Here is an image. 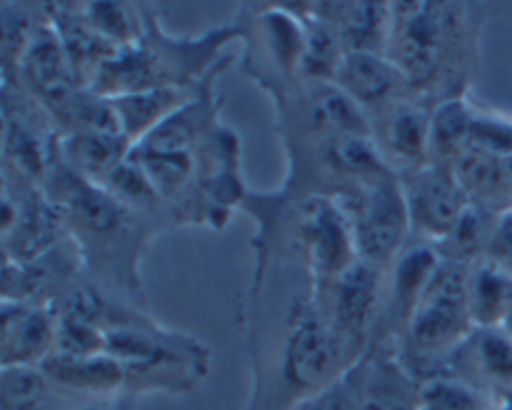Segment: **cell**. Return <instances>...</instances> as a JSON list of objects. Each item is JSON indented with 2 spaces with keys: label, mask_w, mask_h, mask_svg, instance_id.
<instances>
[{
  "label": "cell",
  "mask_w": 512,
  "mask_h": 410,
  "mask_svg": "<svg viewBox=\"0 0 512 410\" xmlns=\"http://www.w3.org/2000/svg\"><path fill=\"white\" fill-rule=\"evenodd\" d=\"M463 8L443 3L393 5L388 58L398 65L408 88L423 90L463 48Z\"/></svg>",
  "instance_id": "1"
},
{
  "label": "cell",
  "mask_w": 512,
  "mask_h": 410,
  "mask_svg": "<svg viewBox=\"0 0 512 410\" xmlns=\"http://www.w3.org/2000/svg\"><path fill=\"white\" fill-rule=\"evenodd\" d=\"M348 345L350 340L343 338L313 305L295 303L288 315V333L280 353V375L298 395V403L333 385L358 365L350 360Z\"/></svg>",
  "instance_id": "2"
},
{
  "label": "cell",
  "mask_w": 512,
  "mask_h": 410,
  "mask_svg": "<svg viewBox=\"0 0 512 410\" xmlns=\"http://www.w3.org/2000/svg\"><path fill=\"white\" fill-rule=\"evenodd\" d=\"M413 350L425 358L445 355L473 335L468 310V268L443 260L405 323Z\"/></svg>",
  "instance_id": "3"
},
{
  "label": "cell",
  "mask_w": 512,
  "mask_h": 410,
  "mask_svg": "<svg viewBox=\"0 0 512 410\" xmlns=\"http://www.w3.org/2000/svg\"><path fill=\"white\" fill-rule=\"evenodd\" d=\"M340 205L353 228L358 260L380 268L388 260L398 258L400 250L405 248L410 215L403 185L395 180L393 173L358 185L348 203Z\"/></svg>",
  "instance_id": "4"
},
{
  "label": "cell",
  "mask_w": 512,
  "mask_h": 410,
  "mask_svg": "<svg viewBox=\"0 0 512 410\" xmlns=\"http://www.w3.org/2000/svg\"><path fill=\"white\" fill-rule=\"evenodd\" d=\"M408 205L410 228L423 240H443L473 200L460 185L453 165L425 163L400 180Z\"/></svg>",
  "instance_id": "5"
},
{
  "label": "cell",
  "mask_w": 512,
  "mask_h": 410,
  "mask_svg": "<svg viewBox=\"0 0 512 410\" xmlns=\"http://www.w3.org/2000/svg\"><path fill=\"white\" fill-rule=\"evenodd\" d=\"M300 248L305 250L315 278L330 283L358 263L353 228L343 205L325 195L305 200L298 223Z\"/></svg>",
  "instance_id": "6"
},
{
  "label": "cell",
  "mask_w": 512,
  "mask_h": 410,
  "mask_svg": "<svg viewBox=\"0 0 512 410\" xmlns=\"http://www.w3.org/2000/svg\"><path fill=\"white\" fill-rule=\"evenodd\" d=\"M58 315L48 305L3 300L0 320V360L13 365H43L53 355Z\"/></svg>",
  "instance_id": "7"
},
{
  "label": "cell",
  "mask_w": 512,
  "mask_h": 410,
  "mask_svg": "<svg viewBox=\"0 0 512 410\" xmlns=\"http://www.w3.org/2000/svg\"><path fill=\"white\" fill-rule=\"evenodd\" d=\"M333 85H338L360 110H385L408 88L398 65L385 53L350 50L340 63Z\"/></svg>",
  "instance_id": "8"
},
{
  "label": "cell",
  "mask_w": 512,
  "mask_h": 410,
  "mask_svg": "<svg viewBox=\"0 0 512 410\" xmlns=\"http://www.w3.org/2000/svg\"><path fill=\"white\" fill-rule=\"evenodd\" d=\"M80 265V250L70 240L45 250L28 263H5L3 300L45 305L50 295L60 293Z\"/></svg>",
  "instance_id": "9"
},
{
  "label": "cell",
  "mask_w": 512,
  "mask_h": 410,
  "mask_svg": "<svg viewBox=\"0 0 512 410\" xmlns=\"http://www.w3.org/2000/svg\"><path fill=\"white\" fill-rule=\"evenodd\" d=\"M380 298V268L358 263L350 265L345 273L330 280V315L328 323L350 343L360 340L378 310Z\"/></svg>",
  "instance_id": "10"
},
{
  "label": "cell",
  "mask_w": 512,
  "mask_h": 410,
  "mask_svg": "<svg viewBox=\"0 0 512 410\" xmlns=\"http://www.w3.org/2000/svg\"><path fill=\"white\" fill-rule=\"evenodd\" d=\"M380 125V153L385 163H400L405 173L430 163V115L413 100H395L385 110Z\"/></svg>",
  "instance_id": "11"
},
{
  "label": "cell",
  "mask_w": 512,
  "mask_h": 410,
  "mask_svg": "<svg viewBox=\"0 0 512 410\" xmlns=\"http://www.w3.org/2000/svg\"><path fill=\"white\" fill-rule=\"evenodd\" d=\"M315 15L333 25L345 50L388 53L393 5L380 3H320L310 5Z\"/></svg>",
  "instance_id": "12"
},
{
  "label": "cell",
  "mask_w": 512,
  "mask_h": 410,
  "mask_svg": "<svg viewBox=\"0 0 512 410\" xmlns=\"http://www.w3.org/2000/svg\"><path fill=\"white\" fill-rule=\"evenodd\" d=\"M110 103L118 115L120 133L130 145H135L148 138L153 130H158L170 115L178 113L188 103V95L180 85H158V88L115 95L110 98Z\"/></svg>",
  "instance_id": "13"
},
{
  "label": "cell",
  "mask_w": 512,
  "mask_h": 410,
  "mask_svg": "<svg viewBox=\"0 0 512 410\" xmlns=\"http://www.w3.org/2000/svg\"><path fill=\"white\" fill-rule=\"evenodd\" d=\"M363 410H420V383L395 355L360 363Z\"/></svg>",
  "instance_id": "14"
},
{
  "label": "cell",
  "mask_w": 512,
  "mask_h": 410,
  "mask_svg": "<svg viewBox=\"0 0 512 410\" xmlns=\"http://www.w3.org/2000/svg\"><path fill=\"white\" fill-rule=\"evenodd\" d=\"M133 145L118 133L78 130L60 140V160L78 178L100 185L125 158Z\"/></svg>",
  "instance_id": "15"
},
{
  "label": "cell",
  "mask_w": 512,
  "mask_h": 410,
  "mask_svg": "<svg viewBox=\"0 0 512 410\" xmlns=\"http://www.w3.org/2000/svg\"><path fill=\"white\" fill-rule=\"evenodd\" d=\"M18 70L38 90L45 103L63 95L65 90L75 88V80H78L68 53L53 28H35L33 40L20 58Z\"/></svg>",
  "instance_id": "16"
},
{
  "label": "cell",
  "mask_w": 512,
  "mask_h": 410,
  "mask_svg": "<svg viewBox=\"0 0 512 410\" xmlns=\"http://www.w3.org/2000/svg\"><path fill=\"white\" fill-rule=\"evenodd\" d=\"M440 263H443V255L435 250L430 240L405 245L400 250L393 265V283H390V308H393L395 318L408 323L420 295L425 293L433 275L438 273Z\"/></svg>",
  "instance_id": "17"
},
{
  "label": "cell",
  "mask_w": 512,
  "mask_h": 410,
  "mask_svg": "<svg viewBox=\"0 0 512 410\" xmlns=\"http://www.w3.org/2000/svg\"><path fill=\"white\" fill-rule=\"evenodd\" d=\"M512 303V273L483 258L468 268V310L475 328H500Z\"/></svg>",
  "instance_id": "18"
},
{
  "label": "cell",
  "mask_w": 512,
  "mask_h": 410,
  "mask_svg": "<svg viewBox=\"0 0 512 410\" xmlns=\"http://www.w3.org/2000/svg\"><path fill=\"white\" fill-rule=\"evenodd\" d=\"M43 373L50 383L63 385L78 393H113L125 383L128 373L123 365L108 353L95 355V358H58L50 355L43 365Z\"/></svg>",
  "instance_id": "19"
},
{
  "label": "cell",
  "mask_w": 512,
  "mask_h": 410,
  "mask_svg": "<svg viewBox=\"0 0 512 410\" xmlns=\"http://www.w3.org/2000/svg\"><path fill=\"white\" fill-rule=\"evenodd\" d=\"M300 13L305 25V45H303V58H300L298 75L308 83H333L338 75L340 63L345 58V45L340 35L335 33L333 25L325 23L320 15L310 10V5H293Z\"/></svg>",
  "instance_id": "20"
},
{
  "label": "cell",
  "mask_w": 512,
  "mask_h": 410,
  "mask_svg": "<svg viewBox=\"0 0 512 410\" xmlns=\"http://www.w3.org/2000/svg\"><path fill=\"white\" fill-rule=\"evenodd\" d=\"M475 115L460 95L443 100L430 115V163L453 165L468 148Z\"/></svg>",
  "instance_id": "21"
},
{
  "label": "cell",
  "mask_w": 512,
  "mask_h": 410,
  "mask_svg": "<svg viewBox=\"0 0 512 410\" xmlns=\"http://www.w3.org/2000/svg\"><path fill=\"white\" fill-rule=\"evenodd\" d=\"M260 28H263L265 45H268V53L275 60V65L283 73L298 75L305 45V25L298 10L293 5L290 8H268L260 15Z\"/></svg>",
  "instance_id": "22"
},
{
  "label": "cell",
  "mask_w": 512,
  "mask_h": 410,
  "mask_svg": "<svg viewBox=\"0 0 512 410\" xmlns=\"http://www.w3.org/2000/svg\"><path fill=\"white\" fill-rule=\"evenodd\" d=\"M130 158L145 170L160 198H173L193 175V155H190V150L155 148V145L138 143L130 148Z\"/></svg>",
  "instance_id": "23"
},
{
  "label": "cell",
  "mask_w": 512,
  "mask_h": 410,
  "mask_svg": "<svg viewBox=\"0 0 512 410\" xmlns=\"http://www.w3.org/2000/svg\"><path fill=\"white\" fill-rule=\"evenodd\" d=\"M470 353L478 373L495 385L512 388V335L503 328H475L470 335Z\"/></svg>",
  "instance_id": "24"
},
{
  "label": "cell",
  "mask_w": 512,
  "mask_h": 410,
  "mask_svg": "<svg viewBox=\"0 0 512 410\" xmlns=\"http://www.w3.org/2000/svg\"><path fill=\"white\" fill-rule=\"evenodd\" d=\"M420 410H495L480 385L463 378H435L420 383Z\"/></svg>",
  "instance_id": "25"
},
{
  "label": "cell",
  "mask_w": 512,
  "mask_h": 410,
  "mask_svg": "<svg viewBox=\"0 0 512 410\" xmlns=\"http://www.w3.org/2000/svg\"><path fill=\"white\" fill-rule=\"evenodd\" d=\"M90 28L103 35L115 48H130L140 43V20L125 3H85L78 5Z\"/></svg>",
  "instance_id": "26"
},
{
  "label": "cell",
  "mask_w": 512,
  "mask_h": 410,
  "mask_svg": "<svg viewBox=\"0 0 512 410\" xmlns=\"http://www.w3.org/2000/svg\"><path fill=\"white\" fill-rule=\"evenodd\" d=\"M490 235H493V225L488 223V218H485V213L478 205L470 203L465 213L458 218V223L453 225V230L440 240V243H445V250H448V258L445 260L465 265L468 260L478 258L480 253L485 255Z\"/></svg>",
  "instance_id": "27"
},
{
  "label": "cell",
  "mask_w": 512,
  "mask_h": 410,
  "mask_svg": "<svg viewBox=\"0 0 512 410\" xmlns=\"http://www.w3.org/2000/svg\"><path fill=\"white\" fill-rule=\"evenodd\" d=\"M105 353V328L78 315L58 313L53 355L58 358H95Z\"/></svg>",
  "instance_id": "28"
},
{
  "label": "cell",
  "mask_w": 512,
  "mask_h": 410,
  "mask_svg": "<svg viewBox=\"0 0 512 410\" xmlns=\"http://www.w3.org/2000/svg\"><path fill=\"white\" fill-rule=\"evenodd\" d=\"M50 380L40 365H13L3 368L0 400L3 410H33L45 398Z\"/></svg>",
  "instance_id": "29"
},
{
  "label": "cell",
  "mask_w": 512,
  "mask_h": 410,
  "mask_svg": "<svg viewBox=\"0 0 512 410\" xmlns=\"http://www.w3.org/2000/svg\"><path fill=\"white\" fill-rule=\"evenodd\" d=\"M100 185L125 208H148L155 200H160L158 190L153 188L145 170L130 158V153Z\"/></svg>",
  "instance_id": "30"
},
{
  "label": "cell",
  "mask_w": 512,
  "mask_h": 410,
  "mask_svg": "<svg viewBox=\"0 0 512 410\" xmlns=\"http://www.w3.org/2000/svg\"><path fill=\"white\" fill-rule=\"evenodd\" d=\"M290 410H363L360 403V363L320 393L295 403Z\"/></svg>",
  "instance_id": "31"
},
{
  "label": "cell",
  "mask_w": 512,
  "mask_h": 410,
  "mask_svg": "<svg viewBox=\"0 0 512 410\" xmlns=\"http://www.w3.org/2000/svg\"><path fill=\"white\" fill-rule=\"evenodd\" d=\"M35 28H30L28 15L15 5H3V58L5 68L13 63L20 65V58L33 40Z\"/></svg>",
  "instance_id": "32"
},
{
  "label": "cell",
  "mask_w": 512,
  "mask_h": 410,
  "mask_svg": "<svg viewBox=\"0 0 512 410\" xmlns=\"http://www.w3.org/2000/svg\"><path fill=\"white\" fill-rule=\"evenodd\" d=\"M485 258L503 265V268H508L512 273V210L493 225V235H490Z\"/></svg>",
  "instance_id": "33"
},
{
  "label": "cell",
  "mask_w": 512,
  "mask_h": 410,
  "mask_svg": "<svg viewBox=\"0 0 512 410\" xmlns=\"http://www.w3.org/2000/svg\"><path fill=\"white\" fill-rule=\"evenodd\" d=\"M495 410H512V388L505 390L503 398H500L498 405H495Z\"/></svg>",
  "instance_id": "34"
},
{
  "label": "cell",
  "mask_w": 512,
  "mask_h": 410,
  "mask_svg": "<svg viewBox=\"0 0 512 410\" xmlns=\"http://www.w3.org/2000/svg\"><path fill=\"white\" fill-rule=\"evenodd\" d=\"M500 328H503L505 333L512 335V303H510V310H508V315H505V320H503V325H500Z\"/></svg>",
  "instance_id": "35"
}]
</instances>
